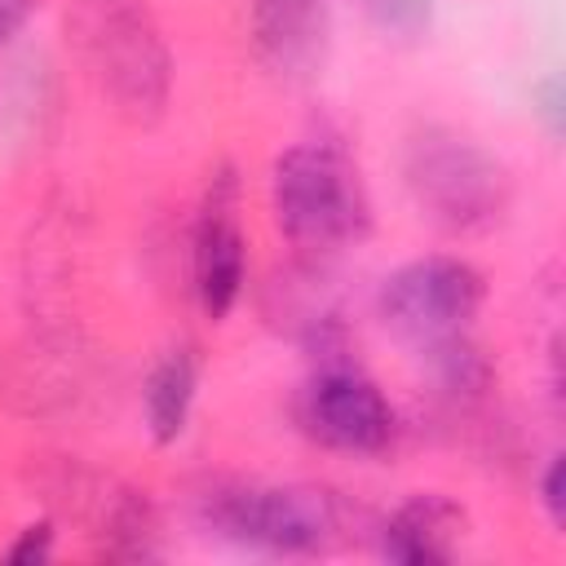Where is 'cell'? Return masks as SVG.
<instances>
[{"mask_svg": "<svg viewBox=\"0 0 566 566\" xmlns=\"http://www.w3.org/2000/svg\"><path fill=\"white\" fill-rule=\"evenodd\" d=\"M402 177L424 217L447 230H486L509 208L504 168L478 142L447 128H424L411 137Z\"/></svg>", "mask_w": 566, "mask_h": 566, "instance_id": "1", "label": "cell"}, {"mask_svg": "<svg viewBox=\"0 0 566 566\" xmlns=\"http://www.w3.org/2000/svg\"><path fill=\"white\" fill-rule=\"evenodd\" d=\"M270 203L279 230L310 252H332L363 234L367 208L349 164L332 146H292L270 168Z\"/></svg>", "mask_w": 566, "mask_h": 566, "instance_id": "2", "label": "cell"}, {"mask_svg": "<svg viewBox=\"0 0 566 566\" xmlns=\"http://www.w3.org/2000/svg\"><path fill=\"white\" fill-rule=\"evenodd\" d=\"M482 301H486V283L460 256H420L398 265L380 283L385 327L424 358L469 340Z\"/></svg>", "mask_w": 566, "mask_h": 566, "instance_id": "3", "label": "cell"}, {"mask_svg": "<svg viewBox=\"0 0 566 566\" xmlns=\"http://www.w3.org/2000/svg\"><path fill=\"white\" fill-rule=\"evenodd\" d=\"M203 522L261 553H318L340 531V509L318 486H270L234 482L217 486L203 500Z\"/></svg>", "mask_w": 566, "mask_h": 566, "instance_id": "4", "label": "cell"}, {"mask_svg": "<svg viewBox=\"0 0 566 566\" xmlns=\"http://www.w3.org/2000/svg\"><path fill=\"white\" fill-rule=\"evenodd\" d=\"M301 416L318 442H327L336 451H354V455L385 451L398 429V416H394L389 398L380 394V385L349 367L318 371L305 389Z\"/></svg>", "mask_w": 566, "mask_h": 566, "instance_id": "5", "label": "cell"}, {"mask_svg": "<svg viewBox=\"0 0 566 566\" xmlns=\"http://www.w3.org/2000/svg\"><path fill=\"white\" fill-rule=\"evenodd\" d=\"M252 49L274 80L310 84L332 49L327 0H252Z\"/></svg>", "mask_w": 566, "mask_h": 566, "instance_id": "6", "label": "cell"}, {"mask_svg": "<svg viewBox=\"0 0 566 566\" xmlns=\"http://www.w3.org/2000/svg\"><path fill=\"white\" fill-rule=\"evenodd\" d=\"M243 274H248V252L234 217V177L221 172L195 226V296L208 318H226L234 310L243 292Z\"/></svg>", "mask_w": 566, "mask_h": 566, "instance_id": "7", "label": "cell"}, {"mask_svg": "<svg viewBox=\"0 0 566 566\" xmlns=\"http://www.w3.org/2000/svg\"><path fill=\"white\" fill-rule=\"evenodd\" d=\"M97 13L102 66L111 75L115 97L133 111H155L164 102V49L146 27V13L115 0H102Z\"/></svg>", "mask_w": 566, "mask_h": 566, "instance_id": "8", "label": "cell"}, {"mask_svg": "<svg viewBox=\"0 0 566 566\" xmlns=\"http://www.w3.org/2000/svg\"><path fill=\"white\" fill-rule=\"evenodd\" d=\"M464 513L442 495H411L380 531V553L402 566H433L460 553Z\"/></svg>", "mask_w": 566, "mask_h": 566, "instance_id": "9", "label": "cell"}, {"mask_svg": "<svg viewBox=\"0 0 566 566\" xmlns=\"http://www.w3.org/2000/svg\"><path fill=\"white\" fill-rule=\"evenodd\" d=\"M195 389H199V358L195 349H168L142 389V407H146V429L155 442H177L186 433L190 407H195Z\"/></svg>", "mask_w": 566, "mask_h": 566, "instance_id": "10", "label": "cell"}, {"mask_svg": "<svg viewBox=\"0 0 566 566\" xmlns=\"http://www.w3.org/2000/svg\"><path fill=\"white\" fill-rule=\"evenodd\" d=\"M363 18L394 35V40H416L429 31V18H433V0H358Z\"/></svg>", "mask_w": 566, "mask_h": 566, "instance_id": "11", "label": "cell"}, {"mask_svg": "<svg viewBox=\"0 0 566 566\" xmlns=\"http://www.w3.org/2000/svg\"><path fill=\"white\" fill-rule=\"evenodd\" d=\"M53 553V526L49 522H35V526H27L13 544H9V562H18V566H31V562H44Z\"/></svg>", "mask_w": 566, "mask_h": 566, "instance_id": "12", "label": "cell"}, {"mask_svg": "<svg viewBox=\"0 0 566 566\" xmlns=\"http://www.w3.org/2000/svg\"><path fill=\"white\" fill-rule=\"evenodd\" d=\"M539 504H544V513H548L553 526L566 522V478H562V455H553L548 469H544V478H539Z\"/></svg>", "mask_w": 566, "mask_h": 566, "instance_id": "13", "label": "cell"}, {"mask_svg": "<svg viewBox=\"0 0 566 566\" xmlns=\"http://www.w3.org/2000/svg\"><path fill=\"white\" fill-rule=\"evenodd\" d=\"M562 102H566L562 80H544V84H539V115L548 119V133H553V137L562 133V115H566V106H562Z\"/></svg>", "mask_w": 566, "mask_h": 566, "instance_id": "14", "label": "cell"}, {"mask_svg": "<svg viewBox=\"0 0 566 566\" xmlns=\"http://www.w3.org/2000/svg\"><path fill=\"white\" fill-rule=\"evenodd\" d=\"M31 9H35V0H0V44L31 18Z\"/></svg>", "mask_w": 566, "mask_h": 566, "instance_id": "15", "label": "cell"}]
</instances>
